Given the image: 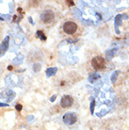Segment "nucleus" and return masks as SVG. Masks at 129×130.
Here are the masks:
<instances>
[{
  "mask_svg": "<svg viewBox=\"0 0 129 130\" xmlns=\"http://www.w3.org/2000/svg\"><path fill=\"white\" fill-rule=\"evenodd\" d=\"M91 66L94 70L96 71H100L106 68V60L102 57H95L91 59Z\"/></svg>",
  "mask_w": 129,
  "mask_h": 130,
  "instance_id": "1",
  "label": "nucleus"
},
{
  "mask_svg": "<svg viewBox=\"0 0 129 130\" xmlns=\"http://www.w3.org/2000/svg\"><path fill=\"white\" fill-rule=\"evenodd\" d=\"M76 30H77V25L73 21H68L63 25V31L66 34L72 35V34L76 32Z\"/></svg>",
  "mask_w": 129,
  "mask_h": 130,
  "instance_id": "2",
  "label": "nucleus"
},
{
  "mask_svg": "<svg viewBox=\"0 0 129 130\" xmlns=\"http://www.w3.org/2000/svg\"><path fill=\"white\" fill-rule=\"evenodd\" d=\"M55 19V14L50 10H46L41 14V20L44 24H51Z\"/></svg>",
  "mask_w": 129,
  "mask_h": 130,
  "instance_id": "3",
  "label": "nucleus"
},
{
  "mask_svg": "<svg viewBox=\"0 0 129 130\" xmlns=\"http://www.w3.org/2000/svg\"><path fill=\"white\" fill-rule=\"evenodd\" d=\"M62 120L64 122V124H68V125H72V124H74L76 123L77 116H76V114L74 113V112H67V113H65L64 115H63Z\"/></svg>",
  "mask_w": 129,
  "mask_h": 130,
  "instance_id": "4",
  "label": "nucleus"
},
{
  "mask_svg": "<svg viewBox=\"0 0 129 130\" xmlns=\"http://www.w3.org/2000/svg\"><path fill=\"white\" fill-rule=\"evenodd\" d=\"M9 44H10V37L6 36L1 42V44H0V57H3L5 55V53L8 51Z\"/></svg>",
  "mask_w": 129,
  "mask_h": 130,
  "instance_id": "5",
  "label": "nucleus"
},
{
  "mask_svg": "<svg viewBox=\"0 0 129 130\" xmlns=\"http://www.w3.org/2000/svg\"><path fill=\"white\" fill-rule=\"evenodd\" d=\"M73 104H74V99L70 95H64L60 100V106L64 108L72 107Z\"/></svg>",
  "mask_w": 129,
  "mask_h": 130,
  "instance_id": "6",
  "label": "nucleus"
},
{
  "mask_svg": "<svg viewBox=\"0 0 129 130\" xmlns=\"http://www.w3.org/2000/svg\"><path fill=\"white\" fill-rule=\"evenodd\" d=\"M57 71H58V68H57V67H51V68L46 69V71H45V75H46L47 77H51L52 75H56Z\"/></svg>",
  "mask_w": 129,
  "mask_h": 130,
  "instance_id": "7",
  "label": "nucleus"
},
{
  "mask_svg": "<svg viewBox=\"0 0 129 130\" xmlns=\"http://www.w3.org/2000/svg\"><path fill=\"white\" fill-rule=\"evenodd\" d=\"M36 35H37V37H38L39 39L42 40V41H46V36L44 35V33L42 32V30H38V31L36 32Z\"/></svg>",
  "mask_w": 129,
  "mask_h": 130,
  "instance_id": "8",
  "label": "nucleus"
},
{
  "mask_svg": "<svg viewBox=\"0 0 129 130\" xmlns=\"http://www.w3.org/2000/svg\"><path fill=\"white\" fill-rule=\"evenodd\" d=\"M98 78H100V75H98V74H92V75H90V77H89V81L91 82V83H93L94 81H96Z\"/></svg>",
  "mask_w": 129,
  "mask_h": 130,
  "instance_id": "9",
  "label": "nucleus"
},
{
  "mask_svg": "<svg viewBox=\"0 0 129 130\" xmlns=\"http://www.w3.org/2000/svg\"><path fill=\"white\" fill-rule=\"evenodd\" d=\"M7 95H8V97H7V101H8V102L11 101L13 98L15 97V93H14L12 91H8V92H7Z\"/></svg>",
  "mask_w": 129,
  "mask_h": 130,
  "instance_id": "10",
  "label": "nucleus"
},
{
  "mask_svg": "<svg viewBox=\"0 0 129 130\" xmlns=\"http://www.w3.org/2000/svg\"><path fill=\"white\" fill-rule=\"evenodd\" d=\"M122 15H117L116 18H115V25H116V26H118L120 25V24L122 23Z\"/></svg>",
  "mask_w": 129,
  "mask_h": 130,
  "instance_id": "11",
  "label": "nucleus"
},
{
  "mask_svg": "<svg viewBox=\"0 0 129 130\" xmlns=\"http://www.w3.org/2000/svg\"><path fill=\"white\" fill-rule=\"evenodd\" d=\"M41 64L40 63H34V65H33V70H34V72H39L40 70H41Z\"/></svg>",
  "mask_w": 129,
  "mask_h": 130,
  "instance_id": "12",
  "label": "nucleus"
},
{
  "mask_svg": "<svg viewBox=\"0 0 129 130\" xmlns=\"http://www.w3.org/2000/svg\"><path fill=\"white\" fill-rule=\"evenodd\" d=\"M94 106H95V102H94V100L92 99V100H91V103H90V113L91 114H93Z\"/></svg>",
  "mask_w": 129,
  "mask_h": 130,
  "instance_id": "13",
  "label": "nucleus"
},
{
  "mask_svg": "<svg viewBox=\"0 0 129 130\" xmlns=\"http://www.w3.org/2000/svg\"><path fill=\"white\" fill-rule=\"evenodd\" d=\"M119 73H120L119 71H116V72H115V74H113V75H112V77H111V81H112L113 83L116 81V77H117V75H119Z\"/></svg>",
  "mask_w": 129,
  "mask_h": 130,
  "instance_id": "14",
  "label": "nucleus"
},
{
  "mask_svg": "<svg viewBox=\"0 0 129 130\" xmlns=\"http://www.w3.org/2000/svg\"><path fill=\"white\" fill-rule=\"evenodd\" d=\"M22 105L21 104H18V105H16V106H15V108H16L17 110L18 111H21V109H22Z\"/></svg>",
  "mask_w": 129,
  "mask_h": 130,
  "instance_id": "15",
  "label": "nucleus"
},
{
  "mask_svg": "<svg viewBox=\"0 0 129 130\" xmlns=\"http://www.w3.org/2000/svg\"><path fill=\"white\" fill-rule=\"evenodd\" d=\"M9 107V104L8 103H2V102H0V107Z\"/></svg>",
  "mask_w": 129,
  "mask_h": 130,
  "instance_id": "16",
  "label": "nucleus"
},
{
  "mask_svg": "<svg viewBox=\"0 0 129 130\" xmlns=\"http://www.w3.org/2000/svg\"><path fill=\"white\" fill-rule=\"evenodd\" d=\"M22 59H23V57H20L19 59H15L14 60H13V62H19V64L21 63V61H22Z\"/></svg>",
  "mask_w": 129,
  "mask_h": 130,
  "instance_id": "17",
  "label": "nucleus"
},
{
  "mask_svg": "<svg viewBox=\"0 0 129 130\" xmlns=\"http://www.w3.org/2000/svg\"><path fill=\"white\" fill-rule=\"evenodd\" d=\"M56 98H57V94L53 95V96H52V97L50 98V101H51V102H54V101L56 100Z\"/></svg>",
  "mask_w": 129,
  "mask_h": 130,
  "instance_id": "18",
  "label": "nucleus"
},
{
  "mask_svg": "<svg viewBox=\"0 0 129 130\" xmlns=\"http://www.w3.org/2000/svg\"><path fill=\"white\" fill-rule=\"evenodd\" d=\"M67 4H68V5H70V6H73V5H74V1H67Z\"/></svg>",
  "mask_w": 129,
  "mask_h": 130,
  "instance_id": "19",
  "label": "nucleus"
},
{
  "mask_svg": "<svg viewBox=\"0 0 129 130\" xmlns=\"http://www.w3.org/2000/svg\"><path fill=\"white\" fill-rule=\"evenodd\" d=\"M0 20H1V21H4V18L1 16V15H0Z\"/></svg>",
  "mask_w": 129,
  "mask_h": 130,
  "instance_id": "20",
  "label": "nucleus"
}]
</instances>
